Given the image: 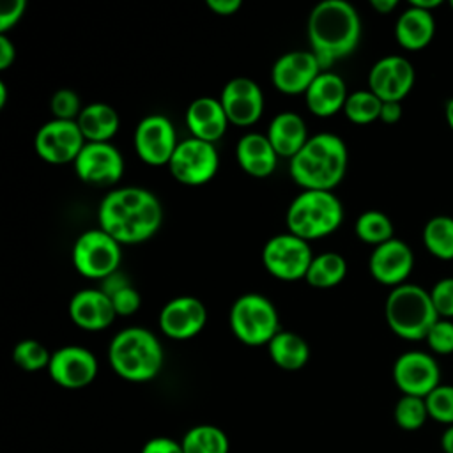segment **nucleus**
<instances>
[{"label":"nucleus","instance_id":"6","mask_svg":"<svg viewBox=\"0 0 453 453\" xmlns=\"http://www.w3.org/2000/svg\"><path fill=\"white\" fill-rule=\"evenodd\" d=\"M288 232L311 241L334 232L343 221V205L333 191L303 189L287 209Z\"/></svg>","mask_w":453,"mask_h":453},{"label":"nucleus","instance_id":"24","mask_svg":"<svg viewBox=\"0 0 453 453\" xmlns=\"http://www.w3.org/2000/svg\"><path fill=\"white\" fill-rule=\"evenodd\" d=\"M235 157L241 168L253 177H267L274 172L278 154L267 134L246 133L235 145Z\"/></svg>","mask_w":453,"mask_h":453},{"label":"nucleus","instance_id":"27","mask_svg":"<svg viewBox=\"0 0 453 453\" xmlns=\"http://www.w3.org/2000/svg\"><path fill=\"white\" fill-rule=\"evenodd\" d=\"M76 122L87 142H108L120 126L117 110L103 101H94L83 106Z\"/></svg>","mask_w":453,"mask_h":453},{"label":"nucleus","instance_id":"31","mask_svg":"<svg viewBox=\"0 0 453 453\" xmlns=\"http://www.w3.org/2000/svg\"><path fill=\"white\" fill-rule=\"evenodd\" d=\"M423 242L426 250L441 260L453 258V218L434 216L423 228Z\"/></svg>","mask_w":453,"mask_h":453},{"label":"nucleus","instance_id":"29","mask_svg":"<svg viewBox=\"0 0 453 453\" xmlns=\"http://www.w3.org/2000/svg\"><path fill=\"white\" fill-rule=\"evenodd\" d=\"M347 274V262L336 251H324L313 257L304 280L317 288H331L342 283Z\"/></svg>","mask_w":453,"mask_h":453},{"label":"nucleus","instance_id":"37","mask_svg":"<svg viewBox=\"0 0 453 453\" xmlns=\"http://www.w3.org/2000/svg\"><path fill=\"white\" fill-rule=\"evenodd\" d=\"M50 108H51L53 119H62V120H76L83 110L80 104L78 94L71 88H58L51 96Z\"/></svg>","mask_w":453,"mask_h":453},{"label":"nucleus","instance_id":"33","mask_svg":"<svg viewBox=\"0 0 453 453\" xmlns=\"http://www.w3.org/2000/svg\"><path fill=\"white\" fill-rule=\"evenodd\" d=\"M382 108V101L368 88V90H356L347 96L343 104V113L349 120L356 124H368L379 119Z\"/></svg>","mask_w":453,"mask_h":453},{"label":"nucleus","instance_id":"2","mask_svg":"<svg viewBox=\"0 0 453 453\" xmlns=\"http://www.w3.org/2000/svg\"><path fill=\"white\" fill-rule=\"evenodd\" d=\"M310 51L322 69L350 55L361 37V19L356 7L347 0H322L308 16Z\"/></svg>","mask_w":453,"mask_h":453},{"label":"nucleus","instance_id":"32","mask_svg":"<svg viewBox=\"0 0 453 453\" xmlns=\"http://www.w3.org/2000/svg\"><path fill=\"white\" fill-rule=\"evenodd\" d=\"M356 235L368 244L379 246L393 239V223L382 211H365L356 219Z\"/></svg>","mask_w":453,"mask_h":453},{"label":"nucleus","instance_id":"52","mask_svg":"<svg viewBox=\"0 0 453 453\" xmlns=\"http://www.w3.org/2000/svg\"><path fill=\"white\" fill-rule=\"evenodd\" d=\"M449 5H451V9H453V0H451V2H449Z\"/></svg>","mask_w":453,"mask_h":453},{"label":"nucleus","instance_id":"43","mask_svg":"<svg viewBox=\"0 0 453 453\" xmlns=\"http://www.w3.org/2000/svg\"><path fill=\"white\" fill-rule=\"evenodd\" d=\"M16 58V48L7 34H0V69H7Z\"/></svg>","mask_w":453,"mask_h":453},{"label":"nucleus","instance_id":"3","mask_svg":"<svg viewBox=\"0 0 453 453\" xmlns=\"http://www.w3.org/2000/svg\"><path fill=\"white\" fill-rule=\"evenodd\" d=\"M349 152L334 133H317L290 157V175L303 189L333 191L347 172Z\"/></svg>","mask_w":453,"mask_h":453},{"label":"nucleus","instance_id":"11","mask_svg":"<svg viewBox=\"0 0 453 453\" xmlns=\"http://www.w3.org/2000/svg\"><path fill=\"white\" fill-rule=\"evenodd\" d=\"M85 142L76 120L51 119L37 129L34 147L41 159L53 165H64L74 163Z\"/></svg>","mask_w":453,"mask_h":453},{"label":"nucleus","instance_id":"34","mask_svg":"<svg viewBox=\"0 0 453 453\" xmlns=\"http://www.w3.org/2000/svg\"><path fill=\"white\" fill-rule=\"evenodd\" d=\"M50 359L51 352H48V349L34 338L19 340L12 349V361L25 372H37L41 368H48Z\"/></svg>","mask_w":453,"mask_h":453},{"label":"nucleus","instance_id":"4","mask_svg":"<svg viewBox=\"0 0 453 453\" xmlns=\"http://www.w3.org/2000/svg\"><path fill=\"white\" fill-rule=\"evenodd\" d=\"M108 361L126 380H150L163 366V347L152 331L131 326L120 329L110 342Z\"/></svg>","mask_w":453,"mask_h":453},{"label":"nucleus","instance_id":"39","mask_svg":"<svg viewBox=\"0 0 453 453\" xmlns=\"http://www.w3.org/2000/svg\"><path fill=\"white\" fill-rule=\"evenodd\" d=\"M430 297L439 319H453V278L439 280L432 290Z\"/></svg>","mask_w":453,"mask_h":453},{"label":"nucleus","instance_id":"18","mask_svg":"<svg viewBox=\"0 0 453 453\" xmlns=\"http://www.w3.org/2000/svg\"><path fill=\"white\" fill-rule=\"evenodd\" d=\"M414 85L412 64L398 55L379 58L368 73V87L380 101H402Z\"/></svg>","mask_w":453,"mask_h":453},{"label":"nucleus","instance_id":"47","mask_svg":"<svg viewBox=\"0 0 453 453\" xmlns=\"http://www.w3.org/2000/svg\"><path fill=\"white\" fill-rule=\"evenodd\" d=\"M370 5H372L377 12L388 14V12H391V11L398 5V2H396V0H372Z\"/></svg>","mask_w":453,"mask_h":453},{"label":"nucleus","instance_id":"49","mask_svg":"<svg viewBox=\"0 0 453 453\" xmlns=\"http://www.w3.org/2000/svg\"><path fill=\"white\" fill-rule=\"evenodd\" d=\"M441 4H442L441 0H412L411 2V5H414L418 9H423V11H428V12H432V9L439 7Z\"/></svg>","mask_w":453,"mask_h":453},{"label":"nucleus","instance_id":"23","mask_svg":"<svg viewBox=\"0 0 453 453\" xmlns=\"http://www.w3.org/2000/svg\"><path fill=\"white\" fill-rule=\"evenodd\" d=\"M347 96L349 94L343 78L326 69L319 73V76L304 92L306 106L317 117H329L338 110H343Z\"/></svg>","mask_w":453,"mask_h":453},{"label":"nucleus","instance_id":"50","mask_svg":"<svg viewBox=\"0 0 453 453\" xmlns=\"http://www.w3.org/2000/svg\"><path fill=\"white\" fill-rule=\"evenodd\" d=\"M446 120H448V126L453 129V97L446 104Z\"/></svg>","mask_w":453,"mask_h":453},{"label":"nucleus","instance_id":"30","mask_svg":"<svg viewBox=\"0 0 453 453\" xmlns=\"http://www.w3.org/2000/svg\"><path fill=\"white\" fill-rule=\"evenodd\" d=\"M180 444L184 453H228L230 449L226 434L214 425H196L189 428Z\"/></svg>","mask_w":453,"mask_h":453},{"label":"nucleus","instance_id":"19","mask_svg":"<svg viewBox=\"0 0 453 453\" xmlns=\"http://www.w3.org/2000/svg\"><path fill=\"white\" fill-rule=\"evenodd\" d=\"M207 322V310L195 296H177L159 311L161 331L175 340H186L198 334Z\"/></svg>","mask_w":453,"mask_h":453},{"label":"nucleus","instance_id":"22","mask_svg":"<svg viewBox=\"0 0 453 453\" xmlns=\"http://www.w3.org/2000/svg\"><path fill=\"white\" fill-rule=\"evenodd\" d=\"M226 113L221 101L216 97L202 96L189 103L186 110V126L195 138L214 143L226 131Z\"/></svg>","mask_w":453,"mask_h":453},{"label":"nucleus","instance_id":"41","mask_svg":"<svg viewBox=\"0 0 453 453\" xmlns=\"http://www.w3.org/2000/svg\"><path fill=\"white\" fill-rule=\"evenodd\" d=\"M25 9H27L25 0H7V2H4L2 11H0V34H7V30L19 21Z\"/></svg>","mask_w":453,"mask_h":453},{"label":"nucleus","instance_id":"10","mask_svg":"<svg viewBox=\"0 0 453 453\" xmlns=\"http://www.w3.org/2000/svg\"><path fill=\"white\" fill-rule=\"evenodd\" d=\"M218 165L219 157L214 143L189 136L177 143L168 168L179 182L188 186H200L214 177Z\"/></svg>","mask_w":453,"mask_h":453},{"label":"nucleus","instance_id":"7","mask_svg":"<svg viewBox=\"0 0 453 453\" xmlns=\"http://www.w3.org/2000/svg\"><path fill=\"white\" fill-rule=\"evenodd\" d=\"M230 327L235 338L246 345H267L280 331V319L269 297L258 292L239 296L230 308Z\"/></svg>","mask_w":453,"mask_h":453},{"label":"nucleus","instance_id":"44","mask_svg":"<svg viewBox=\"0 0 453 453\" xmlns=\"http://www.w3.org/2000/svg\"><path fill=\"white\" fill-rule=\"evenodd\" d=\"M127 285H129V283H127L126 276H124L122 273L115 271V273H111L110 276H106V278L103 280L101 290H103L108 297H111L115 292H119L120 288H124V287H127Z\"/></svg>","mask_w":453,"mask_h":453},{"label":"nucleus","instance_id":"40","mask_svg":"<svg viewBox=\"0 0 453 453\" xmlns=\"http://www.w3.org/2000/svg\"><path fill=\"white\" fill-rule=\"evenodd\" d=\"M110 299H111V303H113L115 313H117V315H122V317H127V315L136 313L138 308L142 306L140 292H138L134 287H131V285L120 288V290L115 292Z\"/></svg>","mask_w":453,"mask_h":453},{"label":"nucleus","instance_id":"5","mask_svg":"<svg viewBox=\"0 0 453 453\" xmlns=\"http://www.w3.org/2000/svg\"><path fill=\"white\" fill-rule=\"evenodd\" d=\"M384 315L389 329L411 342L425 340L439 320L430 292L414 283H402L391 288L384 304Z\"/></svg>","mask_w":453,"mask_h":453},{"label":"nucleus","instance_id":"35","mask_svg":"<svg viewBox=\"0 0 453 453\" xmlns=\"http://www.w3.org/2000/svg\"><path fill=\"white\" fill-rule=\"evenodd\" d=\"M428 409L426 402L421 396H411V395H402V398L395 405V421L400 428L403 430H418L425 425L428 419Z\"/></svg>","mask_w":453,"mask_h":453},{"label":"nucleus","instance_id":"28","mask_svg":"<svg viewBox=\"0 0 453 453\" xmlns=\"http://www.w3.org/2000/svg\"><path fill=\"white\" fill-rule=\"evenodd\" d=\"M267 350L273 363L288 372L303 368L310 357L306 340L294 331H278L267 343Z\"/></svg>","mask_w":453,"mask_h":453},{"label":"nucleus","instance_id":"46","mask_svg":"<svg viewBox=\"0 0 453 453\" xmlns=\"http://www.w3.org/2000/svg\"><path fill=\"white\" fill-rule=\"evenodd\" d=\"M205 4L211 11H214L216 14H221V16L234 14L242 5L241 0H207Z\"/></svg>","mask_w":453,"mask_h":453},{"label":"nucleus","instance_id":"15","mask_svg":"<svg viewBox=\"0 0 453 453\" xmlns=\"http://www.w3.org/2000/svg\"><path fill=\"white\" fill-rule=\"evenodd\" d=\"M48 373L58 386L67 389H80L96 379L97 359L85 347L65 345L51 352Z\"/></svg>","mask_w":453,"mask_h":453},{"label":"nucleus","instance_id":"48","mask_svg":"<svg viewBox=\"0 0 453 453\" xmlns=\"http://www.w3.org/2000/svg\"><path fill=\"white\" fill-rule=\"evenodd\" d=\"M441 448L444 453H453V425L446 426L441 435Z\"/></svg>","mask_w":453,"mask_h":453},{"label":"nucleus","instance_id":"14","mask_svg":"<svg viewBox=\"0 0 453 453\" xmlns=\"http://www.w3.org/2000/svg\"><path fill=\"white\" fill-rule=\"evenodd\" d=\"M393 380L402 395L425 398L441 384L437 361L423 350H409L396 357L393 365Z\"/></svg>","mask_w":453,"mask_h":453},{"label":"nucleus","instance_id":"51","mask_svg":"<svg viewBox=\"0 0 453 453\" xmlns=\"http://www.w3.org/2000/svg\"><path fill=\"white\" fill-rule=\"evenodd\" d=\"M7 101V87L4 81H0V108L5 104Z\"/></svg>","mask_w":453,"mask_h":453},{"label":"nucleus","instance_id":"21","mask_svg":"<svg viewBox=\"0 0 453 453\" xmlns=\"http://www.w3.org/2000/svg\"><path fill=\"white\" fill-rule=\"evenodd\" d=\"M69 315L85 331L106 329L117 317L111 299L101 288L78 290L69 301Z\"/></svg>","mask_w":453,"mask_h":453},{"label":"nucleus","instance_id":"17","mask_svg":"<svg viewBox=\"0 0 453 453\" xmlns=\"http://www.w3.org/2000/svg\"><path fill=\"white\" fill-rule=\"evenodd\" d=\"M219 101L228 122L235 126L255 124L264 111L262 88L255 80L248 76L228 80L221 90Z\"/></svg>","mask_w":453,"mask_h":453},{"label":"nucleus","instance_id":"13","mask_svg":"<svg viewBox=\"0 0 453 453\" xmlns=\"http://www.w3.org/2000/svg\"><path fill=\"white\" fill-rule=\"evenodd\" d=\"M73 165L78 177L94 186L115 184L124 173V157L110 142H85Z\"/></svg>","mask_w":453,"mask_h":453},{"label":"nucleus","instance_id":"1","mask_svg":"<svg viewBox=\"0 0 453 453\" xmlns=\"http://www.w3.org/2000/svg\"><path fill=\"white\" fill-rule=\"evenodd\" d=\"M159 198L140 186H120L99 202L97 221L120 244H138L152 237L161 226Z\"/></svg>","mask_w":453,"mask_h":453},{"label":"nucleus","instance_id":"9","mask_svg":"<svg viewBox=\"0 0 453 453\" xmlns=\"http://www.w3.org/2000/svg\"><path fill=\"white\" fill-rule=\"evenodd\" d=\"M313 257L310 242L292 232L273 235L262 250V262L267 273L288 281L304 278Z\"/></svg>","mask_w":453,"mask_h":453},{"label":"nucleus","instance_id":"45","mask_svg":"<svg viewBox=\"0 0 453 453\" xmlns=\"http://www.w3.org/2000/svg\"><path fill=\"white\" fill-rule=\"evenodd\" d=\"M402 117V104L398 101H382L379 119L386 124H393Z\"/></svg>","mask_w":453,"mask_h":453},{"label":"nucleus","instance_id":"42","mask_svg":"<svg viewBox=\"0 0 453 453\" xmlns=\"http://www.w3.org/2000/svg\"><path fill=\"white\" fill-rule=\"evenodd\" d=\"M142 453H184V449L182 444L173 439L154 437L143 444Z\"/></svg>","mask_w":453,"mask_h":453},{"label":"nucleus","instance_id":"16","mask_svg":"<svg viewBox=\"0 0 453 453\" xmlns=\"http://www.w3.org/2000/svg\"><path fill=\"white\" fill-rule=\"evenodd\" d=\"M324 71L310 50H292L280 55L271 69L273 85L285 94L306 92L311 81Z\"/></svg>","mask_w":453,"mask_h":453},{"label":"nucleus","instance_id":"25","mask_svg":"<svg viewBox=\"0 0 453 453\" xmlns=\"http://www.w3.org/2000/svg\"><path fill=\"white\" fill-rule=\"evenodd\" d=\"M267 138L278 156L294 157L310 136L306 131V124L299 113L280 111L269 122Z\"/></svg>","mask_w":453,"mask_h":453},{"label":"nucleus","instance_id":"38","mask_svg":"<svg viewBox=\"0 0 453 453\" xmlns=\"http://www.w3.org/2000/svg\"><path fill=\"white\" fill-rule=\"evenodd\" d=\"M426 343L435 354L453 352V322L448 319H439L426 334Z\"/></svg>","mask_w":453,"mask_h":453},{"label":"nucleus","instance_id":"12","mask_svg":"<svg viewBox=\"0 0 453 453\" xmlns=\"http://www.w3.org/2000/svg\"><path fill=\"white\" fill-rule=\"evenodd\" d=\"M133 143L142 161L168 165L179 142L172 120L163 113H150L136 124Z\"/></svg>","mask_w":453,"mask_h":453},{"label":"nucleus","instance_id":"26","mask_svg":"<svg viewBox=\"0 0 453 453\" xmlns=\"http://www.w3.org/2000/svg\"><path fill=\"white\" fill-rule=\"evenodd\" d=\"M435 34V19L432 12L409 5L395 23V37L398 44L409 51L428 46Z\"/></svg>","mask_w":453,"mask_h":453},{"label":"nucleus","instance_id":"20","mask_svg":"<svg viewBox=\"0 0 453 453\" xmlns=\"http://www.w3.org/2000/svg\"><path fill=\"white\" fill-rule=\"evenodd\" d=\"M414 265V255L409 244L393 237L373 248L368 269L370 274L382 285L398 287L405 283Z\"/></svg>","mask_w":453,"mask_h":453},{"label":"nucleus","instance_id":"8","mask_svg":"<svg viewBox=\"0 0 453 453\" xmlns=\"http://www.w3.org/2000/svg\"><path fill=\"white\" fill-rule=\"evenodd\" d=\"M73 264L76 271L92 280H104L119 271L122 250L120 242L101 226L88 228L73 244Z\"/></svg>","mask_w":453,"mask_h":453},{"label":"nucleus","instance_id":"36","mask_svg":"<svg viewBox=\"0 0 453 453\" xmlns=\"http://www.w3.org/2000/svg\"><path fill=\"white\" fill-rule=\"evenodd\" d=\"M428 416L442 425H453V386L439 384L425 396Z\"/></svg>","mask_w":453,"mask_h":453}]
</instances>
